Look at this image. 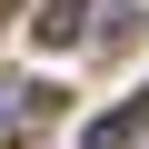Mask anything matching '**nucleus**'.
<instances>
[{
    "mask_svg": "<svg viewBox=\"0 0 149 149\" xmlns=\"http://www.w3.org/2000/svg\"><path fill=\"white\" fill-rule=\"evenodd\" d=\"M30 30H40V50H70V40L90 30V0H50V10H40Z\"/></svg>",
    "mask_w": 149,
    "mask_h": 149,
    "instance_id": "obj_1",
    "label": "nucleus"
},
{
    "mask_svg": "<svg viewBox=\"0 0 149 149\" xmlns=\"http://www.w3.org/2000/svg\"><path fill=\"white\" fill-rule=\"evenodd\" d=\"M139 129H149V109H139V100H119V109H100V119H90V149H129Z\"/></svg>",
    "mask_w": 149,
    "mask_h": 149,
    "instance_id": "obj_2",
    "label": "nucleus"
}]
</instances>
